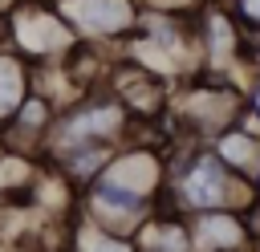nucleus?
Listing matches in <instances>:
<instances>
[{
    "instance_id": "6",
    "label": "nucleus",
    "mask_w": 260,
    "mask_h": 252,
    "mask_svg": "<svg viewBox=\"0 0 260 252\" xmlns=\"http://www.w3.org/2000/svg\"><path fill=\"white\" fill-rule=\"evenodd\" d=\"M134 248L138 252H195L191 248V232H187V215L154 207L134 228Z\"/></svg>"
},
{
    "instance_id": "4",
    "label": "nucleus",
    "mask_w": 260,
    "mask_h": 252,
    "mask_svg": "<svg viewBox=\"0 0 260 252\" xmlns=\"http://www.w3.org/2000/svg\"><path fill=\"white\" fill-rule=\"evenodd\" d=\"M53 8L65 16V24L73 28L77 41L118 49L134 33L142 0H53Z\"/></svg>"
},
{
    "instance_id": "2",
    "label": "nucleus",
    "mask_w": 260,
    "mask_h": 252,
    "mask_svg": "<svg viewBox=\"0 0 260 252\" xmlns=\"http://www.w3.org/2000/svg\"><path fill=\"white\" fill-rule=\"evenodd\" d=\"M244 24L236 20V12L228 8V0H203L195 8V49H199V73L211 77H228L240 89L252 81L248 65H244Z\"/></svg>"
},
{
    "instance_id": "9",
    "label": "nucleus",
    "mask_w": 260,
    "mask_h": 252,
    "mask_svg": "<svg viewBox=\"0 0 260 252\" xmlns=\"http://www.w3.org/2000/svg\"><path fill=\"white\" fill-rule=\"evenodd\" d=\"M228 8L236 12V20L244 24V33L260 28V0H228Z\"/></svg>"
},
{
    "instance_id": "11",
    "label": "nucleus",
    "mask_w": 260,
    "mask_h": 252,
    "mask_svg": "<svg viewBox=\"0 0 260 252\" xmlns=\"http://www.w3.org/2000/svg\"><path fill=\"white\" fill-rule=\"evenodd\" d=\"M244 65H248V73H252V77L260 73V28H256V33H248V41H244Z\"/></svg>"
},
{
    "instance_id": "1",
    "label": "nucleus",
    "mask_w": 260,
    "mask_h": 252,
    "mask_svg": "<svg viewBox=\"0 0 260 252\" xmlns=\"http://www.w3.org/2000/svg\"><path fill=\"white\" fill-rule=\"evenodd\" d=\"M162 114L175 122L179 142H211L215 134H223L244 118V89L228 77L191 73L171 85Z\"/></svg>"
},
{
    "instance_id": "5",
    "label": "nucleus",
    "mask_w": 260,
    "mask_h": 252,
    "mask_svg": "<svg viewBox=\"0 0 260 252\" xmlns=\"http://www.w3.org/2000/svg\"><path fill=\"white\" fill-rule=\"evenodd\" d=\"M191 248L195 252H252L256 236L236 207H215V211H191L187 215Z\"/></svg>"
},
{
    "instance_id": "12",
    "label": "nucleus",
    "mask_w": 260,
    "mask_h": 252,
    "mask_svg": "<svg viewBox=\"0 0 260 252\" xmlns=\"http://www.w3.org/2000/svg\"><path fill=\"white\" fill-rule=\"evenodd\" d=\"M12 8H16V0H0V16H8Z\"/></svg>"
},
{
    "instance_id": "13",
    "label": "nucleus",
    "mask_w": 260,
    "mask_h": 252,
    "mask_svg": "<svg viewBox=\"0 0 260 252\" xmlns=\"http://www.w3.org/2000/svg\"><path fill=\"white\" fill-rule=\"evenodd\" d=\"M0 45H4V16H0Z\"/></svg>"
},
{
    "instance_id": "10",
    "label": "nucleus",
    "mask_w": 260,
    "mask_h": 252,
    "mask_svg": "<svg viewBox=\"0 0 260 252\" xmlns=\"http://www.w3.org/2000/svg\"><path fill=\"white\" fill-rule=\"evenodd\" d=\"M244 114H248V122L260 130V73L244 85Z\"/></svg>"
},
{
    "instance_id": "3",
    "label": "nucleus",
    "mask_w": 260,
    "mask_h": 252,
    "mask_svg": "<svg viewBox=\"0 0 260 252\" xmlns=\"http://www.w3.org/2000/svg\"><path fill=\"white\" fill-rule=\"evenodd\" d=\"M4 41L32 65L65 61L77 45L73 28L49 0H16V8L4 16Z\"/></svg>"
},
{
    "instance_id": "7",
    "label": "nucleus",
    "mask_w": 260,
    "mask_h": 252,
    "mask_svg": "<svg viewBox=\"0 0 260 252\" xmlns=\"http://www.w3.org/2000/svg\"><path fill=\"white\" fill-rule=\"evenodd\" d=\"M32 93V61H24L8 41L0 45V130L12 122L20 102Z\"/></svg>"
},
{
    "instance_id": "14",
    "label": "nucleus",
    "mask_w": 260,
    "mask_h": 252,
    "mask_svg": "<svg viewBox=\"0 0 260 252\" xmlns=\"http://www.w3.org/2000/svg\"><path fill=\"white\" fill-rule=\"evenodd\" d=\"M49 4H53V0H49Z\"/></svg>"
},
{
    "instance_id": "8",
    "label": "nucleus",
    "mask_w": 260,
    "mask_h": 252,
    "mask_svg": "<svg viewBox=\"0 0 260 252\" xmlns=\"http://www.w3.org/2000/svg\"><path fill=\"white\" fill-rule=\"evenodd\" d=\"M69 252H138V248H134V236L110 232V228L81 215L69 232Z\"/></svg>"
}]
</instances>
